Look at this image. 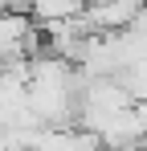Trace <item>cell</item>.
<instances>
[{
	"label": "cell",
	"mask_w": 147,
	"mask_h": 151,
	"mask_svg": "<svg viewBox=\"0 0 147 151\" xmlns=\"http://www.w3.org/2000/svg\"><path fill=\"white\" fill-rule=\"evenodd\" d=\"M82 8L86 4H78V0H37V4H29V21L37 29H49V25H61V21H74Z\"/></svg>",
	"instance_id": "2"
},
{
	"label": "cell",
	"mask_w": 147,
	"mask_h": 151,
	"mask_svg": "<svg viewBox=\"0 0 147 151\" xmlns=\"http://www.w3.org/2000/svg\"><path fill=\"white\" fill-rule=\"evenodd\" d=\"M33 151H98V139L82 127H57V131H41Z\"/></svg>",
	"instance_id": "1"
}]
</instances>
